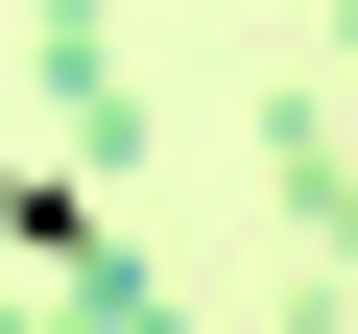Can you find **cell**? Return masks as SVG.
Listing matches in <instances>:
<instances>
[{
	"instance_id": "1",
	"label": "cell",
	"mask_w": 358,
	"mask_h": 334,
	"mask_svg": "<svg viewBox=\"0 0 358 334\" xmlns=\"http://www.w3.org/2000/svg\"><path fill=\"white\" fill-rule=\"evenodd\" d=\"M24 239H48V334H192V310H167V263H143V239H96L72 191H24Z\"/></svg>"
},
{
	"instance_id": "2",
	"label": "cell",
	"mask_w": 358,
	"mask_h": 334,
	"mask_svg": "<svg viewBox=\"0 0 358 334\" xmlns=\"http://www.w3.org/2000/svg\"><path fill=\"white\" fill-rule=\"evenodd\" d=\"M263 191H287V215L358 263V119H334V96H263Z\"/></svg>"
},
{
	"instance_id": "3",
	"label": "cell",
	"mask_w": 358,
	"mask_h": 334,
	"mask_svg": "<svg viewBox=\"0 0 358 334\" xmlns=\"http://www.w3.org/2000/svg\"><path fill=\"white\" fill-rule=\"evenodd\" d=\"M334 119H358V0H334Z\"/></svg>"
},
{
	"instance_id": "4",
	"label": "cell",
	"mask_w": 358,
	"mask_h": 334,
	"mask_svg": "<svg viewBox=\"0 0 358 334\" xmlns=\"http://www.w3.org/2000/svg\"><path fill=\"white\" fill-rule=\"evenodd\" d=\"M48 24H96V0H48Z\"/></svg>"
}]
</instances>
